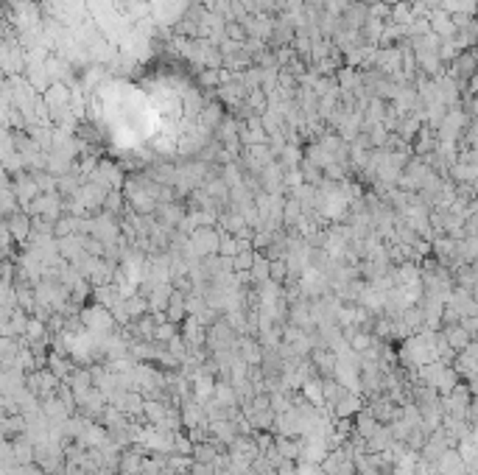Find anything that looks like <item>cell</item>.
<instances>
[{
  "label": "cell",
  "instance_id": "obj_1",
  "mask_svg": "<svg viewBox=\"0 0 478 475\" xmlns=\"http://www.w3.org/2000/svg\"><path fill=\"white\" fill-rule=\"evenodd\" d=\"M475 67H478V50H475V48H470V50H464L459 59H453V71H456V76H459L461 82H467V79L475 73Z\"/></svg>",
  "mask_w": 478,
  "mask_h": 475
},
{
  "label": "cell",
  "instance_id": "obj_2",
  "mask_svg": "<svg viewBox=\"0 0 478 475\" xmlns=\"http://www.w3.org/2000/svg\"><path fill=\"white\" fill-rule=\"evenodd\" d=\"M445 338H448V344L453 350H467L470 347V330L467 327H456V324H448L445 330Z\"/></svg>",
  "mask_w": 478,
  "mask_h": 475
},
{
  "label": "cell",
  "instance_id": "obj_3",
  "mask_svg": "<svg viewBox=\"0 0 478 475\" xmlns=\"http://www.w3.org/2000/svg\"><path fill=\"white\" fill-rule=\"evenodd\" d=\"M394 17L408 23V20H412V9H408V6H397V9H394Z\"/></svg>",
  "mask_w": 478,
  "mask_h": 475
},
{
  "label": "cell",
  "instance_id": "obj_4",
  "mask_svg": "<svg viewBox=\"0 0 478 475\" xmlns=\"http://www.w3.org/2000/svg\"><path fill=\"white\" fill-rule=\"evenodd\" d=\"M227 31H230V37H232V39H243V28H241L238 23H230V26H227Z\"/></svg>",
  "mask_w": 478,
  "mask_h": 475
},
{
  "label": "cell",
  "instance_id": "obj_5",
  "mask_svg": "<svg viewBox=\"0 0 478 475\" xmlns=\"http://www.w3.org/2000/svg\"><path fill=\"white\" fill-rule=\"evenodd\" d=\"M176 450H182V453H190V445H187V439H176Z\"/></svg>",
  "mask_w": 478,
  "mask_h": 475
}]
</instances>
